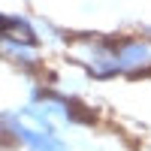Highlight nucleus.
Returning a JSON list of instances; mask_svg holds the SVG:
<instances>
[{
    "label": "nucleus",
    "mask_w": 151,
    "mask_h": 151,
    "mask_svg": "<svg viewBox=\"0 0 151 151\" xmlns=\"http://www.w3.org/2000/svg\"><path fill=\"white\" fill-rule=\"evenodd\" d=\"M82 64L94 79H118V76H151V40L148 36H115V40H91L82 48Z\"/></svg>",
    "instance_id": "obj_1"
},
{
    "label": "nucleus",
    "mask_w": 151,
    "mask_h": 151,
    "mask_svg": "<svg viewBox=\"0 0 151 151\" xmlns=\"http://www.w3.org/2000/svg\"><path fill=\"white\" fill-rule=\"evenodd\" d=\"M12 133L27 151H73L58 133H45V130H36L33 124H21L15 115H12Z\"/></svg>",
    "instance_id": "obj_2"
},
{
    "label": "nucleus",
    "mask_w": 151,
    "mask_h": 151,
    "mask_svg": "<svg viewBox=\"0 0 151 151\" xmlns=\"http://www.w3.org/2000/svg\"><path fill=\"white\" fill-rule=\"evenodd\" d=\"M142 36H148V40H151V24H148V27H142Z\"/></svg>",
    "instance_id": "obj_3"
}]
</instances>
